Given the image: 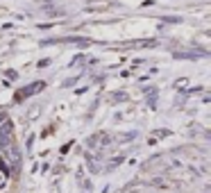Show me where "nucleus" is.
I'll use <instances>...</instances> for the list:
<instances>
[{
  "mask_svg": "<svg viewBox=\"0 0 211 193\" xmlns=\"http://www.w3.org/2000/svg\"><path fill=\"white\" fill-rule=\"evenodd\" d=\"M7 154H9V159L14 161V168L21 166V154H18V150H16V148H9V150H7Z\"/></svg>",
  "mask_w": 211,
  "mask_h": 193,
  "instance_id": "1",
  "label": "nucleus"
},
{
  "mask_svg": "<svg viewBox=\"0 0 211 193\" xmlns=\"http://www.w3.org/2000/svg\"><path fill=\"white\" fill-rule=\"evenodd\" d=\"M9 130H12V123H5L3 125V134H9Z\"/></svg>",
  "mask_w": 211,
  "mask_h": 193,
  "instance_id": "2",
  "label": "nucleus"
}]
</instances>
